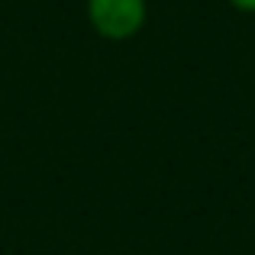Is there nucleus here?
<instances>
[{"label":"nucleus","mask_w":255,"mask_h":255,"mask_svg":"<svg viewBox=\"0 0 255 255\" xmlns=\"http://www.w3.org/2000/svg\"><path fill=\"white\" fill-rule=\"evenodd\" d=\"M91 29L107 42H129L149 23V0H84Z\"/></svg>","instance_id":"nucleus-1"},{"label":"nucleus","mask_w":255,"mask_h":255,"mask_svg":"<svg viewBox=\"0 0 255 255\" xmlns=\"http://www.w3.org/2000/svg\"><path fill=\"white\" fill-rule=\"evenodd\" d=\"M236 13H246V16H255V0H226Z\"/></svg>","instance_id":"nucleus-2"}]
</instances>
